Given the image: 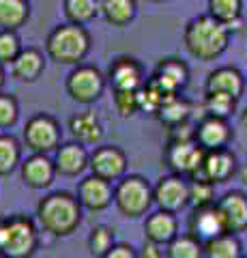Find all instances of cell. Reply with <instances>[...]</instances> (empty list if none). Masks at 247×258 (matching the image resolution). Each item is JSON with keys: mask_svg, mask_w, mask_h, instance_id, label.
<instances>
[{"mask_svg": "<svg viewBox=\"0 0 247 258\" xmlns=\"http://www.w3.org/2000/svg\"><path fill=\"white\" fill-rule=\"evenodd\" d=\"M228 41H230L228 28L224 26V22L215 20L211 13L198 15V18L187 22L185 30H183L185 50L202 62L217 60L226 52Z\"/></svg>", "mask_w": 247, "mask_h": 258, "instance_id": "1", "label": "cell"}, {"mask_svg": "<svg viewBox=\"0 0 247 258\" xmlns=\"http://www.w3.org/2000/svg\"><path fill=\"white\" fill-rule=\"evenodd\" d=\"M37 220L52 237H69L82 222V205L69 191H54L37 205Z\"/></svg>", "mask_w": 247, "mask_h": 258, "instance_id": "2", "label": "cell"}, {"mask_svg": "<svg viewBox=\"0 0 247 258\" xmlns=\"http://www.w3.org/2000/svg\"><path fill=\"white\" fill-rule=\"evenodd\" d=\"M91 50V35L84 24H60L45 41V52L56 64H79Z\"/></svg>", "mask_w": 247, "mask_h": 258, "instance_id": "3", "label": "cell"}, {"mask_svg": "<svg viewBox=\"0 0 247 258\" xmlns=\"http://www.w3.org/2000/svg\"><path fill=\"white\" fill-rule=\"evenodd\" d=\"M39 247V235L30 217L13 215L0 220V252L7 258H30Z\"/></svg>", "mask_w": 247, "mask_h": 258, "instance_id": "4", "label": "cell"}, {"mask_svg": "<svg viewBox=\"0 0 247 258\" xmlns=\"http://www.w3.org/2000/svg\"><path fill=\"white\" fill-rule=\"evenodd\" d=\"M155 203V194L142 176H125L114 189V205L125 217H142Z\"/></svg>", "mask_w": 247, "mask_h": 258, "instance_id": "5", "label": "cell"}, {"mask_svg": "<svg viewBox=\"0 0 247 258\" xmlns=\"http://www.w3.org/2000/svg\"><path fill=\"white\" fill-rule=\"evenodd\" d=\"M204 153L206 151L196 140H168L163 159L174 170V174L194 179L202 168Z\"/></svg>", "mask_w": 247, "mask_h": 258, "instance_id": "6", "label": "cell"}, {"mask_svg": "<svg viewBox=\"0 0 247 258\" xmlns=\"http://www.w3.org/2000/svg\"><path fill=\"white\" fill-rule=\"evenodd\" d=\"M103 88H106V78L97 67H91V64H77L67 76V93L73 101L84 106L97 101Z\"/></svg>", "mask_w": 247, "mask_h": 258, "instance_id": "7", "label": "cell"}, {"mask_svg": "<svg viewBox=\"0 0 247 258\" xmlns=\"http://www.w3.org/2000/svg\"><path fill=\"white\" fill-rule=\"evenodd\" d=\"M24 144L33 153H50L60 144L58 120L50 114H37L24 127Z\"/></svg>", "mask_w": 247, "mask_h": 258, "instance_id": "8", "label": "cell"}, {"mask_svg": "<svg viewBox=\"0 0 247 258\" xmlns=\"http://www.w3.org/2000/svg\"><path fill=\"white\" fill-rule=\"evenodd\" d=\"M187 226H189V235H194L200 243H206V241H211V239L228 232L224 215H221L217 203L196 207L194 213L189 215Z\"/></svg>", "mask_w": 247, "mask_h": 258, "instance_id": "9", "label": "cell"}, {"mask_svg": "<svg viewBox=\"0 0 247 258\" xmlns=\"http://www.w3.org/2000/svg\"><path fill=\"white\" fill-rule=\"evenodd\" d=\"M153 194H155V203L161 211L179 213L181 209L189 205V183L181 174L161 176Z\"/></svg>", "mask_w": 247, "mask_h": 258, "instance_id": "10", "label": "cell"}, {"mask_svg": "<svg viewBox=\"0 0 247 258\" xmlns=\"http://www.w3.org/2000/svg\"><path fill=\"white\" fill-rule=\"evenodd\" d=\"M234 172H236V157L232 151H228V147H224V149H213L204 153L202 168L194 179H202L217 185L232 179Z\"/></svg>", "mask_w": 247, "mask_h": 258, "instance_id": "11", "label": "cell"}, {"mask_svg": "<svg viewBox=\"0 0 247 258\" xmlns=\"http://www.w3.org/2000/svg\"><path fill=\"white\" fill-rule=\"evenodd\" d=\"M89 168L103 181H118L127 170V157L116 147H97L89 159Z\"/></svg>", "mask_w": 247, "mask_h": 258, "instance_id": "12", "label": "cell"}, {"mask_svg": "<svg viewBox=\"0 0 247 258\" xmlns=\"http://www.w3.org/2000/svg\"><path fill=\"white\" fill-rule=\"evenodd\" d=\"M108 82L112 86V91H140L144 86V69L135 58H127L121 56L110 64L108 71Z\"/></svg>", "mask_w": 247, "mask_h": 258, "instance_id": "13", "label": "cell"}, {"mask_svg": "<svg viewBox=\"0 0 247 258\" xmlns=\"http://www.w3.org/2000/svg\"><path fill=\"white\" fill-rule=\"evenodd\" d=\"M56 176V164L47 157V153H33L22 164V181L30 189H47Z\"/></svg>", "mask_w": 247, "mask_h": 258, "instance_id": "14", "label": "cell"}, {"mask_svg": "<svg viewBox=\"0 0 247 258\" xmlns=\"http://www.w3.org/2000/svg\"><path fill=\"white\" fill-rule=\"evenodd\" d=\"M77 200L82 209H89V211H103L108 209L110 203L114 200V189L110 181H103L99 176H89L79 183L77 187Z\"/></svg>", "mask_w": 247, "mask_h": 258, "instance_id": "15", "label": "cell"}, {"mask_svg": "<svg viewBox=\"0 0 247 258\" xmlns=\"http://www.w3.org/2000/svg\"><path fill=\"white\" fill-rule=\"evenodd\" d=\"M194 140L200 144L204 151L224 149V147H228V142L232 140V129L228 127V123L224 118L204 116V118L198 120Z\"/></svg>", "mask_w": 247, "mask_h": 258, "instance_id": "16", "label": "cell"}, {"mask_svg": "<svg viewBox=\"0 0 247 258\" xmlns=\"http://www.w3.org/2000/svg\"><path fill=\"white\" fill-rule=\"evenodd\" d=\"M217 207L226 222V230L236 235V232L247 230V196L241 191H230L221 200H217Z\"/></svg>", "mask_w": 247, "mask_h": 258, "instance_id": "17", "label": "cell"}, {"mask_svg": "<svg viewBox=\"0 0 247 258\" xmlns=\"http://www.w3.org/2000/svg\"><path fill=\"white\" fill-rule=\"evenodd\" d=\"M153 78L168 93L179 95L189 82V69H187V64L183 60H179V58H163L157 64Z\"/></svg>", "mask_w": 247, "mask_h": 258, "instance_id": "18", "label": "cell"}, {"mask_svg": "<svg viewBox=\"0 0 247 258\" xmlns=\"http://www.w3.org/2000/svg\"><path fill=\"white\" fill-rule=\"evenodd\" d=\"M177 230H179L177 217H174V213H170V211H161V209H159L157 213L146 217L144 235H146V241H150V243L168 245L170 241L179 235Z\"/></svg>", "mask_w": 247, "mask_h": 258, "instance_id": "19", "label": "cell"}, {"mask_svg": "<svg viewBox=\"0 0 247 258\" xmlns=\"http://www.w3.org/2000/svg\"><path fill=\"white\" fill-rule=\"evenodd\" d=\"M89 153H86L84 144L79 142H69L62 144L56 151V172L65 174V176H77L89 168Z\"/></svg>", "mask_w": 247, "mask_h": 258, "instance_id": "20", "label": "cell"}, {"mask_svg": "<svg viewBox=\"0 0 247 258\" xmlns=\"http://www.w3.org/2000/svg\"><path fill=\"white\" fill-rule=\"evenodd\" d=\"M206 91L228 93L241 99V95L245 93V78L236 67H219L206 78Z\"/></svg>", "mask_w": 247, "mask_h": 258, "instance_id": "21", "label": "cell"}, {"mask_svg": "<svg viewBox=\"0 0 247 258\" xmlns=\"http://www.w3.org/2000/svg\"><path fill=\"white\" fill-rule=\"evenodd\" d=\"M69 132L79 144H97L103 138V127L93 112H77L71 116Z\"/></svg>", "mask_w": 247, "mask_h": 258, "instance_id": "22", "label": "cell"}, {"mask_svg": "<svg viewBox=\"0 0 247 258\" xmlns=\"http://www.w3.org/2000/svg\"><path fill=\"white\" fill-rule=\"evenodd\" d=\"M13 67V76L20 82H35V80L43 74L45 69V58L37 47H26L18 54V58L11 62Z\"/></svg>", "mask_w": 247, "mask_h": 258, "instance_id": "23", "label": "cell"}, {"mask_svg": "<svg viewBox=\"0 0 247 258\" xmlns=\"http://www.w3.org/2000/svg\"><path fill=\"white\" fill-rule=\"evenodd\" d=\"M194 110H196L194 103L187 101L185 97H181V93H179V95H172L170 99L157 110L155 116H157L159 123H163L166 127L170 129V127H177V125L187 123Z\"/></svg>", "mask_w": 247, "mask_h": 258, "instance_id": "24", "label": "cell"}, {"mask_svg": "<svg viewBox=\"0 0 247 258\" xmlns=\"http://www.w3.org/2000/svg\"><path fill=\"white\" fill-rule=\"evenodd\" d=\"M30 15L28 0H0V28L18 30Z\"/></svg>", "mask_w": 247, "mask_h": 258, "instance_id": "25", "label": "cell"}, {"mask_svg": "<svg viewBox=\"0 0 247 258\" xmlns=\"http://www.w3.org/2000/svg\"><path fill=\"white\" fill-rule=\"evenodd\" d=\"M135 0H101L99 11L112 26H127L135 18Z\"/></svg>", "mask_w": 247, "mask_h": 258, "instance_id": "26", "label": "cell"}, {"mask_svg": "<svg viewBox=\"0 0 247 258\" xmlns=\"http://www.w3.org/2000/svg\"><path fill=\"white\" fill-rule=\"evenodd\" d=\"M204 258H243V249L232 232H224L204 243Z\"/></svg>", "mask_w": 247, "mask_h": 258, "instance_id": "27", "label": "cell"}, {"mask_svg": "<svg viewBox=\"0 0 247 258\" xmlns=\"http://www.w3.org/2000/svg\"><path fill=\"white\" fill-rule=\"evenodd\" d=\"M236 97L228 95V93H219V91H206L204 101H202V110L206 116H215V118H228L232 112L236 110Z\"/></svg>", "mask_w": 247, "mask_h": 258, "instance_id": "28", "label": "cell"}, {"mask_svg": "<svg viewBox=\"0 0 247 258\" xmlns=\"http://www.w3.org/2000/svg\"><path fill=\"white\" fill-rule=\"evenodd\" d=\"M166 258H204V243L194 235H177L166 245Z\"/></svg>", "mask_w": 247, "mask_h": 258, "instance_id": "29", "label": "cell"}, {"mask_svg": "<svg viewBox=\"0 0 247 258\" xmlns=\"http://www.w3.org/2000/svg\"><path fill=\"white\" fill-rule=\"evenodd\" d=\"M99 0H65V15L73 24H86L97 18Z\"/></svg>", "mask_w": 247, "mask_h": 258, "instance_id": "30", "label": "cell"}, {"mask_svg": "<svg viewBox=\"0 0 247 258\" xmlns=\"http://www.w3.org/2000/svg\"><path fill=\"white\" fill-rule=\"evenodd\" d=\"M114 247V232L108 226H95L89 235V252L93 258H103Z\"/></svg>", "mask_w": 247, "mask_h": 258, "instance_id": "31", "label": "cell"}, {"mask_svg": "<svg viewBox=\"0 0 247 258\" xmlns=\"http://www.w3.org/2000/svg\"><path fill=\"white\" fill-rule=\"evenodd\" d=\"M20 164V144L13 136H0V174H11Z\"/></svg>", "mask_w": 247, "mask_h": 258, "instance_id": "32", "label": "cell"}, {"mask_svg": "<svg viewBox=\"0 0 247 258\" xmlns=\"http://www.w3.org/2000/svg\"><path fill=\"white\" fill-rule=\"evenodd\" d=\"M243 0H209V13L219 22H230L234 18H241Z\"/></svg>", "mask_w": 247, "mask_h": 258, "instance_id": "33", "label": "cell"}, {"mask_svg": "<svg viewBox=\"0 0 247 258\" xmlns=\"http://www.w3.org/2000/svg\"><path fill=\"white\" fill-rule=\"evenodd\" d=\"M215 203V185L202 179H191L189 183V205L191 207H204Z\"/></svg>", "mask_w": 247, "mask_h": 258, "instance_id": "34", "label": "cell"}, {"mask_svg": "<svg viewBox=\"0 0 247 258\" xmlns=\"http://www.w3.org/2000/svg\"><path fill=\"white\" fill-rule=\"evenodd\" d=\"M22 52L15 30H0V62H13Z\"/></svg>", "mask_w": 247, "mask_h": 258, "instance_id": "35", "label": "cell"}, {"mask_svg": "<svg viewBox=\"0 0 247 258\" xmlns=\"http://www.w3.org/2000/svg\"><path fill=\"white\" fill-rule=\"evenodd\" d=\"M114 106L121 112V116H131L140 110L138 91H114Z\"/></svg>", "mask_w": 247, "mask_h": 258, "instance_id": "36", "label": "cell"}, {"mask_svg": "<svg viewBox=\"0 0 247 258\" xmlns=\"http://www.w3.org/2000/svg\"><path fill=\"white\" fill-rule=\"evenodd\" d=\"M18 101L13 99L11 95H3L0 93V129H7V127H13L18 123Z\"/></svg>", "mask_w": 247, "mask_h": 258, "instance_id": "37", "label": "cell"}, {"mask_svg": "<svg viewBox=\"0 0 247 258\" xmlns=\"http://www.w3.org/2000/svg\"><path fill=\"white\" fill-rule=\"evenodd\" d=\"M103 258H138V254H135L129 245L118 243V245H114L112 249H110V252L103 256Z\"/></svg>", "mask_w": 247, "mask_h": 258, "instance_id": "38", "label": "cell"}, {"mask_svg": "<svg viewBox=\"0 0 247 258\" xmlns=\"http://www.w3.org/2000/svg\"><path fill=\"white\" fill-rule=\"evenodd\" d=\"M138 258H163L161 245H157V243H150V241H146V243H144V247L140 249Z\"/></svg>", "mask_w": 247, "mask_h": 258, "instance_id": "39", "label": "cell"}, {"mask_svg": "<svg viewBox=\"0 0 247 258\" xmlns=\"http://www.w3.org/2000/svg\"><path fill=\"white\" fill-rule=\"evenodd\" d=\"M238 179H241V183L247 187V164L241 168V170H238Z\"/></svg>", "mask_w": 247, "mask_h": 258, "instance_id": "40", "label": "cell"}, {"mask_svg": "<svg viewBox=\"0 0 247 258\" xmlns=\"http://www.w3.org/2000/svg\"><path fill=\"white\" fill-rule=\"evenodd\" d=\"M241 125H243V127L247 129V108L243 110V114H241Z\"/></svg>", "mask_w": 247, "mask_h": 258, "instance_id": "41", "label": "cell"}, {"mask_svg": "<svg viewBox=\"0 0 247 258\" xmlns=\"http://www.w3.org/2000/svg\"><path fill=\"white\" fill-rule=\"evenodd\" d=\"M3 82H5V78H3V69H0V88H3Z\"/></svg>", "mask_w": 247, "mask_h": 258, "instance_id": "42", "label": "cell"}, {"mask_svg": "<svg viewBox=\"0 0 247 258\" xmlns=\"http://www.w3.org/2000/svg\"><path fill=\"white\" fill-rule=\"evenodd\" d=\"M150 3H163V0H150Z\"/></svg>", "mask_w": 247, "mask_h": 258, "instance_id": "43", "label": "cell"}, {"mask_svg": "<svg viewBox=\"0 0 247 258\" xmlns=\"http://www.w3.org/2000/svg\"><path fill=\"white\" fill-rule=\"evenodd\" d=\"M0 258H7V256H5V254H3V252H0Z\"/></svg>", "mask_w": 247, "mask_h": 258, "instance_id": "44", "label": "cell"}, {"mask_svg": "<svg viewBox=\"0 0 247 258\" xmlns=\"http://www.w3.org/2000/svg\"><path fill=\"white\" fill-rule=\"evenodd\" d=\"M243 258H247V256H243Z\"/></svg>", "mask_w": 247, "mask_h": 258, "instance_id": "45", "label": "cell"}]
</instances>
